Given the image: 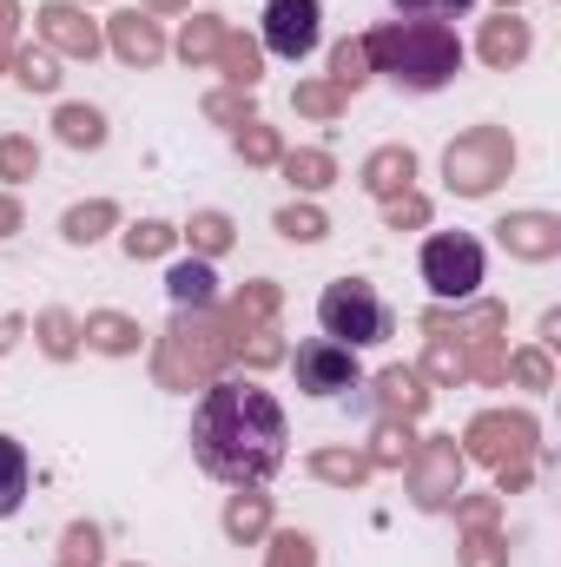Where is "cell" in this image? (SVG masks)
Listing matches in <instances>:
<instances>
[{
    "label": "cell",
    "mask_w": 561,
    "mask_h": 567,
    "mask_svg": "<svg viewBox=\"0 0 561 567\" xmlns=\"http://www.w3.org/2000/svg\"><path fill=\"white\" fill-rule=\"evenodd\" d=\"M290 377H297L304 396H344V390H357L364 370H357V350H344V343H330V337H310V343H297Z\"/></svg>",
    "instance_id": "5b68a950"
},
{
    "label": "cell",
    "mask_w": 561,
    "mask_h": 567,
    "mask_svg": "<svg viewBox=\"0 0 561 567\" xmlns=\"http://www.w3.org/2000/svg\"><path fill=\"white\" fill-rule=\"evenodd\" d=\"M317 330L330 343H344V350H370V343L390 337V303L364 278H337V284H324V297H317Z\"/></svg>",
    "instance_id": "3957f363"
},
{
    "label": "cell",
    "mask_w": 561,
    "mask_h": 567,
    "mask_svg": "<svg viewBox=\"0 0 561 567\" xmlns=\"http://www.w3.org/2000/svg\"><path fill=\"white\" fill-rule=\"evenodd\" d=\"M27 488H33V462H27V449H20L13 435H0V522L20 515Z\"/></svg>",
    "instance_id": "52a82bcc"
},
{
    "label": "cell",
    "mask_w": 561,
    "mask_h": 567,
    "mask_svg": "<svg viewBox=\"0 0 561 567\" xmlns=\"http://www.w3.org/2000/svg\"><path fill=\"white\" fill-rule=\"evenodd\" d=\"M212 265H172V297L178 303H212Z\"/></svg>",
    "instance_id": "ba28073f"
},
{
    "label": "cell",
    "mask_w": 561,
    "mask_h": 567,
    "mask_svg": "<svg viewBox=\"0 0 561 567\" xmlns=\"http://www.w3.org/2000/svg\"><path fill=\"white\" fill-rule=\"evenodd\" d=\"M364 60L404 93H436L462 73V40L449 20H384V27H370Z\"/></svg>",
    "instance_id": "7a4b0ae2"
},
{
    "label": "cell",
    "mask_w": 561,
    "mask_h": 567,
    "mask_svg": "<svg viewBox=\"0 0 561 567\" xmlns=\"http://www.w3.org/2000/svg\"><path fill=\"white\" fill-rule=\"evenodd\" d=\"M317 33H324V7L317 0H272L265 7V53L272 60H310L317 53Z\"/></svg>",
    "instance_id": "8992f818"
},
{
    "label": "cell",
    "mask_w": 561,
    "mask_h": 567,
    "mask_svg": "<svg viewBox=\"0 0 561 567\" xmlns=\"http://www.w3.org/2000/svg\"><path fill=\"white\" fill-rule=\"evenodd\" d=\"M290 455V423L272 390L218 377L192 410V462L225 488H265Z\"/></svg>",
    "instance_id": "6da1fadb"
},
{
    "label": "cell",
    "mask_w": 561,
    "mask_h": 567,
    "mask_svg": "<svg viewBox=\"0 0 561 567\" xmlns=\"http://www.w3.org/2000/svg\"><path fill=\"white\" fill-rule=\"evenodd\" d=\"M422 284H429V297H442V303H462V297H476L482 290V271H489V258H482V238H469V231H436V238H422Z\"/></svg>",
    "instance_id": "277c9868"
},
{
    "label": "cell",
    "mask_w": 561,
    "mask_h": 567,
    "mask_svg": "<svg viewBox=\"0 0 561 567\" xmlns=\"http://www.w3.org/2000/svg\"><path fill=\"white\" fill-rule=\"evenodd\" d=\"M404 20H456V13H469L476 0H390Z\"/></svg>",
    "instance_id": "9c48e42d"
}]
</instances>
